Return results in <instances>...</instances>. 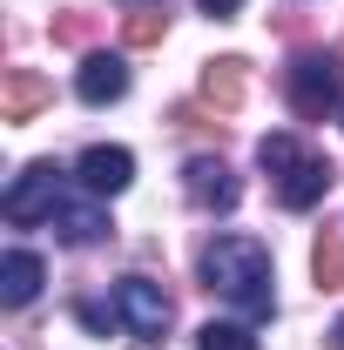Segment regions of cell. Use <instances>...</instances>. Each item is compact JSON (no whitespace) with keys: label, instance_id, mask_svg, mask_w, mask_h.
I'll list each match as a JSON object with an SVG mask.
<instances>
[{"label":"cell","instance_id":"8fae6325","mask_svg":"<svg viewBox=\"0 0 344 350\" xmlns=\"http://www.w3.org/2000/svg\"><path fill=\"white\" fill-rule=\"evenodd\" d=\"M34 290H41V256L34 250H7V262H0V297L21 310V304H34Z\"/></svg>","mask_w":344,"mask_h":350},{"label":"cell","instance_id":"ac0fdd59","mask_svg":"<svg viewBox=\"0 0 344 350\" xmlns=\"http://www.w3.org/2000/svg\"><path fill=\"white\" fill-rule=\"evenodd\" d=\"M331 344H338V350H344V317H338V330H331Z\"/></svg>","mask_w":344,"mask_h":350},{"label":"cell","instance_id":"5b68a950","mask_svg":"<svg viewBox=\"0 0 344 350\" xmlns=\"http://www.w3.org/2000/svg\"><path fill=\"white\" fill-rule=\"evenodd\" d=\"M54 209H61V169H54V162H27V169L14 175V189L0 196V216L14 222V229L54 222Z\"/></svg>","mask_w":344,"mask_h":350},{"label":"cell","instance_id":"5bb4252c","mask_svg":"<svg viewBox=\"0 0 344 350\" xmlns=\"http://www.w3.org/2000/svg\"><path fill=\"white\" fill-rule=\"evenodd\" d=\"M162 34H169V14L162 7H135L129 21H122V41L129 47H162Z\"/></svg>","mask_w":344,"mask_h":350},{"label":"cell","instance_id":"d6986e66","mask_svg":"<svg viewBox=\"0 0 344 350\" xmlns=\"http://www.w3.org/2000/svg\"><path fill=\"white\" fill-rule=\"evenodd\" d=\"M129 7H162V0H129Z\"/></svg>","mask_w":344,"mask_h":350},{"label":"cell","instance_id":"4fadbf2b","mask_svg":"<svg viewBox=\"0 0 344 350\" xmlns=\"http://www.w3.org/2000/svg\"><path fill=\"white\" fill-rule=\"evenodd\" d=\"M310 276H317V290H344V236H338V229L317 236V250H310Z\"/></svg>","mask_w":344,"mask_h":350},{"label":"cell","instance_id":"8992f818","mask_svg":"<svg viewBox=\"0 0 344 350\" xmlns=\"http://www.w3.org/2000/svg\"><path fill=\"white\" fill-rule=\"evenodd\" d=\"M182 189H189L196 209H236V196H243V182L230 175L223 155H196V162L182 169Z\"/></svg>","mask_w":344,"mask_h":350},{"label":"cell","instance_id":"52a82bcc","mask_svg":"<svg viewBox=\"0 0 344 350\" xmlns=\"http://www.w3.org/2000/svg\"><path fill=\"white\" fill-rule=\"evenodd\" d=\"M75 175H82L88 196H122L135 182V155L129 148H88L82 162H75Z\"/></svg>","mask_w":344,"mask_h":350},{"label":"cell","instance_id":"2e32d148","mask_svg":"<svg viewBox=\"0 0 344 350\" xmlns=\"http://www.w3.org/2000/svg\"><path fill=\"white\" fill-rule=\"evenodd\" d=\"M54 41L88 47V41H95V14H61V21H54Z\"/></svg>","mask_w":344,"mask_h":350},{"label":"cell","instance_id":"e0dca14e","mask_svg":"<svg viewBox=\"0 0 344 350\" xmlns=\"http://www.w3.org/2000/svg\"><path fill=\"white\" fill-rule=\"evenodd\" d=\"M196 7H203V14H210V21H230V14H236V7H243V0H196Z\"/></svg>","mask_w":344,"mask_h":350},{"label":"cell","instance_id":"ba28073f","mask_svg":"<svg viewBox=\"0 0 344 350\" xmlns=\"http://www.w3.org/2000/svg\"><path fill=\"white\" fill-rule=\"evenodd\" d=\"M75 94H82L88 108L122 101V94H129V68H122V54H88L82 75H75Z\"/></svg>","mask_w":344,"mask_h":350},{"label":"cell","instance_id":"7a4b0ae2","mask_svg":"<svg viewBox=\"0 0 344 350\" xmlns=\"http://www.w3.org/2000/svg\"><path fill=\"white\" fill-rule=\"evenodd\" d=\"M257 162H263V175H270V189H277L284 209H317L324 189H331V162L317 148H304L297 135H263Z\"/></svg>","mask_w":344,"mask_h":350},{"label":"cell","instance_id":"277c9868","mask_svg":"<svg viewBox=\"0 0 344 350\" xmlns=\"http://www.w3.org/2000/svg\"><path fill=\"white\" fill-rule=\"evenodd\" d=\"M108 310H115V323H129L135 350H156L169 337V317H175V304L162 297V283H149V276H122L115 297H108Z\"/></svg>","mask_w":344,"mask_h":350},{"label":"cell","instance_id":"7c38bea8","mask_svg":"<svg viewBox=\"0 0 344 350\" xmlns=\"http://www.w3.org/2000/svg\"><path fill=\"white\" fill-rule=\"evenodd\" d=\"M203 101H210L216 115H230V108L243 101V61H236V54H223V61L203 68Z\"/></svg>","mask_w":344,"mask_h":350},{"label":"cell","instance_id":"6da1fadb","mask_svg":"<svg viewBox=\"0 0 344 350\" xmlns=\"http://www.w3.org/2000/svg\"><path fill=\"white\" fill-rule=\"evenodd\" d=\"M203 283L216 297L243 310V317H277V290H270V250L250 236H216L203 250Z\"/></svg>","mask_w":344,"mask_h":350},{"label":"cell","instance_id":"9c48e42d","mask_svg":"<svg viewBox=\"0 0 344 350\" xmlns=\"http://www.w3.org/2000/svg\"><path fill=\"white\" fill-rule=\"evenodd\" d=\"M68 250H88V243H101V236H115V222H108V209L101 202H68L61 196V209H54V222H47Z\"/></svg>","mask_w":344,"mask_h":350},{"label":"cell","instance_id":"30bf717a","mask_svg":"<svg viewBox=\"0 0 344 350\" xmlns=\"http://www.w3.org/2000/svg\"><path fill=\"white\" fill-rule=\"evenodd\" d=\"M47 101H54V88L34 68H7V81H0V122H34Z\"/></svg>","mask_w":344,"mask_h":350},{"label":"cell","instance_id":"9a60e30c","mask_svg":"<svg viewBox=\"0 0 344 350\" xmlns=\"http://www.w3.org/2000/svg\"><path fill=\"white\" fill-rule=\"evenodd\" d=\"M196 350H263L243 323H203L196 330Z\"/></svg>","mask_w":344,"mask_h":350},{"label":"cell","instance_id":"3957f363","mask_svg":"<svg viewBox=\"0 0 344 350\" xmlns=\"http://www.w3.org/2000/svg\"><path fill=\"white\" fill-rule=\"evenodd\" d=\"M284 94H291V108H297L304 122L338 115L344 108V54L338 47H304L297 61H291V75H284Z\"/></svg>","mask_w":344,"mask_h":350}]
</instances>
